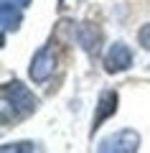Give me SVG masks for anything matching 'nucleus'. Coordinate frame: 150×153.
I'll return each instance as SVG.
<instances>
[{"label":"nucleus","mask_w":150,"mask_h":153,"mask_svg":"<svg viewBox=\"0 0 150 153\" xmlns=\"http://www.w3.org/2000/svg\"><path fill=\"white\" fill-rule=\"evenodd\" d=\"M140 148V135L135 130H130V128H125V130H117L112 133V135H107L99 146H97V151L102 153H135Z\"/></svg>","instance_id":"obj_3"},{"label":"nucleus","mask_w":150,"mask_h":153,"mask_svg":"<svg viewBox=\"0 0 150 153\" xmlns=\"http://www.w3.org/2000/svg\"><path fill=\"white\" fill-rule=\"evenodd\" d=\"M10 151H36V143H5L3 153H10Z\"/></svg>","instance_id":"obj_9"},{"label":"nucleus","mask_w":150,"mask_h":153,"mask_svg":"<svg viewBox=\"0 0 150 153\" xmlns=\"http://www.w3.org/2000/svg\"><path fill=\"white\" fill-rule=\"evenodd\" d=\"M99 38H102V33H99L97 26H92V23H84V26H79V31H76V41L81 44V49L89 56L99 54Z\"/></svg>","instance_id":"obj_6"},{"label":"nucleus","mask_w":150,"mask_h":153,"mask_svg":"<svg viewBox=\"0 0 150 153\" xmlns=\"http://www.w3.org/2000/svg\"><path fill=\"white\" fill-rule=\"evenodd\" d=\"M38 100L23 82L13 79L3 87V120H8V115L13 110V117H28L31 112H36Z\"/></svg>","instance_id":"obj_1"},{"label":"nucleus","mask_w":150,"mask_h":153,"mask_svg":"<svg viewBox=\"0 0 150 153\" xmlns=\"http://www.w3.org/2000/svg\"><path fill=\"white\" fill-rule=\"evenodd\" d=\"M137 44L143 46L145 51H150V23L140 26V31H137Z\"/></svg>","instance_id":"obj_8"},{"label":"nucleus","mask_w":150,"mask_h":153,"mask_svg":"<svg viewBox=\"0 0 150 153\" xmlns=\"http://www.w3.org/2000/svg\"><path fill=\"white\" fill-rule=\"evenodd\" d=\"M0 21H3V31L5 33L8 31H18V26H21V21H23L21 5L3 0V5H0Z\"/></svg>","instance_id":"obj_7"},{"label":"nucleus","mask_w":150,"mask_h":153,"mask_svg":"<svg viewBox=\"0 0 150 153\" xmlns=\"http://www.w3.org/2000/svg\"><path fill=\"white\" fill-rule=\"evenodd\" d=\"M8 3H16V5H21V8H28L33 0H8Z\"/></svg>","instance_id":"obj_10"},{"label":"nucleus","mask_w":150,"mask_h":153,"mask_svg":"<svg viewBox=\"0 0 150 153\" xmlns=\"http://www.w3.org/2000/svg\"><path fill=\"white\" fill-rule=\"evenodd\" d=\"M117 102H120L117 89H104V92L99 94L97 112H94V117H92V135H94V130H99V128H102L104 120H109V117L117 112Z\"/></svg>","instance_id":"obj_5"},{"label":"nucleus","mask_w":150,"mask_h":153,"mask_svg":"<svg viewBox=\"0 0 150 153\" xmlns=\"http://www.w3.org/2000/svg\"><path fill=\"white\" fill-rule=\"evenodd\" d=\"M54 69H56V49H54V44H46L33 54L28 74H31V79L36 84H43V82H48V76L54 74Z\"/></svg>","instance_id":"obj_2"},{"label":"nucleus","mask_w":150,"mask_h":153,"mask_svg":"<svg viewBox=\"0 0 150 153\" xmlns=\"http://www.w3.org/2000/svg\"><path fill=\"white\" fill-rule=\"evenodd\" d=\"M132 66V51H130L127 44L122 41H115L112 46L104 54V71L107 74H122Z\"/></svg>","instance_id":"obj_4"}]
</instances>
